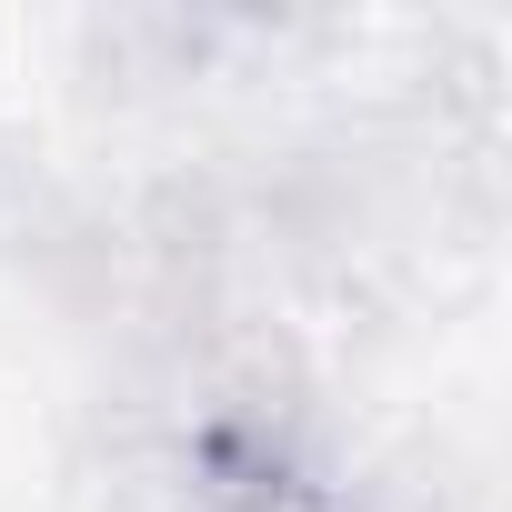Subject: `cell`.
<instances>
[{
  "instance_id": "1",
  "label": "cell",
  "mask_w": 512,
  "mask_h": 512,
  "mask_svg": "<svg viewBox=\"0 0 512 512\" xmlns=\"http://www.w3.org/2000/svg\"><path fill=\"white\" fill-rule=\"evenodd\" d=\"M191 512H362L322 462H302L282 432L211 422L191 442Z\"/></svg>"
}]
</instances>
